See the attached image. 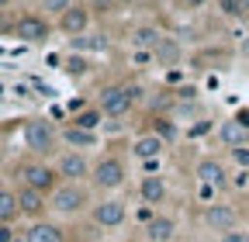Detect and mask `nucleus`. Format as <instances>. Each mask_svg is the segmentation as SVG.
<instances>
[{"label":"nucleus","instance_id":"f257e3e1","mask_svg":"<svg viewBox=\"0 0 249 242\" xmlns=\"http://www.w3.org/2000/svg\"><path fill=\"white\" fill-rule=\"evenodd\" d=\"M59 138H62V132H55L52 121H45V118L24 121V145L31 149V156H38V159L59 156Z\"/></svg>","mask_w":249,"mask_h":242},{"label":"nucleus","instance_id":"f03ea898","mask_svg":"<svg viewBox=\"0 0 249 242\" xmlns=\"http://www.w3.org/2000/svg\"><path fill=\"white\" fill-rule=\"evenodd\" d=\"M18 176H21V184H28V187H35V190H42V194H52L62 180H59V170H55V163H45V159H24L21 166H18Z\"/></svg>","mask_w":249,"mask_h":242},{"label":"nucleus","instance_id":"7ed1b4c3","mask_svg":"<svg viewBox=\"0 0 249 242\" xmlns=\"http://www.w3.org/2000/svg\"><path fill=\"white\" fill-rule=\"evenodd\" d=\"M90 204V194H87V187L83 184H62L49 194V211H55V215H66V218H73V215H80V211Z\"/></svg>","mask_w":249,"mask_h":242},{"label":"nucleus","instance_id":"20e7f679","mask_svg":"<svg viewBox=\"0 0 249 242\" xmlns=\"http://www.w3.org/2000/svg\"><path fill=\"white\" fill-rule=\"evenodd\" d=\"M139 101V86H124V83H114V86H104L101 90V111L107 118H121V114H128L132 104Z\"/></svg>","mask_w":249,"mask_h":242},{"label":"nucleus","instance_id":"39448f33","mask_svg":"<svg viewBox=\"0 0 249 242\" xmlns=\"http://www.w3.org/2000/svg\"><path fill=\"white\" fill-rule=\"evenodd\" d=\"M55 170H59V180H66V184H83L93 173V163L83 156V149H66L55 156Z\"/></svg>","mask_w":249,"mask_h":242},{"label":"nucleus","instance_id":"423d86ee","mask_svg":"<svg viewBox=\"0 0 249 242\" xmlns=\"http://www.w3.org/2000/svg\"><path fill=\"white\" fill-rule=\"evenodd\" d=\"M124 176H128V170H124V163L118 156H101L97 163H93V173H90V180H93L97 190H118L124 184Z\"/></svg>","mask_w":249,"mask_h":242},{"label":"nucleus","instance_id":"0eeeda50","mask_svg":"<svg viewBox=\"0 0 249 242\" xmlns=\"http://www.w3.org/2000/svg\"><path fill=\"white\" fill-rule=\"evenodd\" d=\"M90 218H93V225H101V228H121L124 218H128V207H124L121 197H107V201L90 207Z\"/></svg>","mask_w":249,"mask_h":242},{"label":"nucleus","instance_id":"6e6552de","mask_svg":"<svg viewBox=\"0 0 249 242\" xmlns=\"http://www.w3.org/2000/svg\"><path fill=\"white\" fill-rule=\"evenodd\" d=\"M204 225L211 232H218V235H225V232L239 228V211L232 204H225V201H211L204 207Z\"/></svg>","mask_w":249,"mask_h":242},{"label":"nucleus","instance_id":"1a4fd4ad","mask_svg":"<svg viewBox=\"0 0 249 242\" xmlns=\"http://www.w3.org/2000/svg\"><path fill=\"white\" fill-rule=\"evenodd\" d=\"M18 204H21V215H24V218L38 222L45 211H49V194L28 187V184H18Z\"/></svg>","mask_w":249,"mask_h":242},{"label":"nucleus","instance_id":"9d476101","mask_svg":"<svg viewBox=\"0 0 249 242\" xmlns=\"http://www.w3.org/2000/svg\"><path fill=\"white\" fill-rule=\"evenodd\" d=\"M14 35H18L21 42H45V38H49V21L38 17V14H24V17H18V24H14Z\"/></svg>","mask_w":249,"mask_h":242},{"label":"nucleus","instance_id":"9b49d317","mask_svg":"<svg viewBox=\"0 0 249 242\" xmlns=\"http://www.w3.org/2000/svg\"><path fill=\"white\" fill-rule=\"evenodd\" d=\"M197 180L204 187H214V190H222V187H229V170H225V163L222 159H201L197 163Z\"/></svg>","mask_w":249,"mask_h":242},{"label":"nucleus","instance_id":"f8f14e48","mask_svg":"<svg viewBox=\"0 0 249 242\" xmlns=\"http://www.w3.org/2000/svg\"><path fill=\"white\" fill-rule=\"evenodd\" d=\"M139 197L145 201V204H163L166 201V180L160 176V173H145L142 180H139Z\"/></svg>","mask_w":249,"mask_h":242},{"label":"nucleus","instance_id":"ddd939ff","mask_svg":"<svg viewBox=\"0 0 249 242\" xmlns=\"http://www.w3.org/2000/svg\"><path fill=\"white\" fill-rule=\"evenodd\" d=\"M87 24H90V11H87V7H76V4H73L70 11L59 14V28H62L70 38H73V35H83Z\"/></svg>","mask_w":249,"mask_h":242},{"label":"nucleus","instance_id":"4468645a","mask_svg":"<svg viewBox=\"0 0 249 242\" xmlns=\"http://www.w3.org/2000/svg\"><path fill=\"white\" fill-rule=\"evenodd\" d=\"M218 142H222L225 149H239V145H249V128L239 125V121H222L218 125Z\"/></svg>","mask_w":249,"mask_h":242},{"label":"nucleus","instance_id":"2eb2a0df","mask_svg":"<svg viewBox=\"0 0 249 242\" xmlns=\"http://www.w3.org/2000/svg\"><path fill=\"white\" fill-rule=\"evenodd\" d=\"M173 235H177V222L170 215H156L145 225V242H173Z\"/></svg>","mask_w":249,"mask_h":242},{"label":"nucleus","instance_id":"dca6fc26","mask_svg":"<svg viewBox=\"0 0 249 242\" xmlns=\"http://www.w3.org/2000/svg\"><path fill=\"white\" fill-rule=\"evenodd\" d=\"M24 239H28V242H66V235H62V228H59V225H52V222H42V218L28 225Z\"/></svg>","mask_w":249,"mask_h":242},{"label":"nucleus","instance_id":"f3484780","mask_svg":"<svg viewBox=\"0 0 249 242\" xmlns=\"http://www.w3.org/2000/svg\"><path fill=\"white\" fill-rule=\"evenodd\" d=\"M163 145H166V142L156 135V132H152V135H139V138L132 142V156H135V159H160Z\"/></svg>","mask_w":249,"mask_h":242},{"label":"nucleus","instance_id":"a211bd4d","mask_svg":"<svg viewBox=\"0 0 249 242\" xmlns=\"http://www.w3.org/2000/svg\"><path fill=\"white\" fill-rule=\"evenodd\" d=\"M21 218V204H18V190L0 187V225H14Z\"/></svg>","mask_w":249,"mask_h":242},{"label":"nucleus","instance_id":"6ab92c4d","mask_svg":"<svg viewBox=\"0 0 249 242\" xmlns=\"http://www.w3.org/2000/svg\"><path fill=\"white\" fill-rule=\"evenodd\" d=\"M62 142H66L70 149H93V145H97V132H87V128L70 125L66 132H62Z\"/></svg>","mask_w":249,"mask_h":242},{"label":"nucleus","instance_id":"aec40b11","mask_svg":"<svg viewBox=\"0 0 249 242\" xmlns=\"http://www.w3.org/2000/svg\"><path fill=\"white\" fill-rule=\"evenodd\" d=\"M101 114H104L101 107L76 111V114H73V125H76V128H87V132H97V128H101Z\"/></svg>","mask_w":249,"mask_h":242},{"label":"nucleus","instance_id":"412c9836","mask_svg":"<svg viewBox=\"0 0 249 242\" xmlns=\"http://www.w3.org/2000/svg\"><path fill=\"white\" fill-rule=\"evenodd\" d=\"M163 38H160V32L156 28H135L132 32V45H139V49H156Z\"/></svg>","mask_w":249,"mask_h":242},{"label":"nucleus","instance_id":"4be33fe9","mask_svg":"<svg viewBox=\"0 0 249 242\" xmlns=\"http://www.w3.org/2000/svg\"><path fill=\"white\" fill-rule=\"evenodd\" d=\"M70 42H73V49H90V52H104L107 49L104 35H73Z\"/></svg>","mask_w":249,"mask_h":242},{"label":"nucleus","instance_id":"5701e85b","mask_svg":"<svg viewBox=\"0 0 249 242\" xmlns=\"http://www.w3.org/2000/svg\"><path fill=\"white\" fill-rule=\"evenodd\" d=\"M218 11H222L225 17H249L242 0H218Z\"/></svg>","mask_w":249,"mask_h":242},{"label":"nucleus","instance_id":"b1692460","mask_svg":"<svg viewBox=\"0 0 249 242\" xmlns=\"http://www.w3.org/2000/svg\"><path fill=\"white\" fill-rule=\"evenodd\" d=\"M62 69H66L70 76H83V73H87V59H80V55H70Z\"/></svg>","mask_w":249,"mask_h":242},{"label":"nucleus","instance_id":"393cba45","mask_svg":"<svg viewBox=\"0 0 249 242\" xmlns=\"http://www.w3.org/2000/svg\"><path fill=\"white\" fill-rule=\"evenodd\" d=\"M229 156L239 170H249V145H239V149H229Z\"/></svg>","mask_w":249,"mask_h":242},{"label":"nucleus","instance_id":"a878e982","mask_svg":"<svg viewBox=\"0 0 249 242\" xmlns=\"http://www.w3.org/2000/svg\"><path fill=\"white\" fill-rule=\"evenodd\" d=\"M73 7V0H42V11L45 14H62V11H70Z\"/></svg>","mask_w":249,"mask_h":242},{"label":"nucleus","instance_id":"bb28decb","mask_svg":"<svg viewBox=\"0 0 249 242\" xmlns=\"http://www.w3.org/2000/svg\"><path fill=\"white\" fill-rule=\"evenodd\" d=\"M218 242H249V232L246 228H232V232H225Z\"/></svg>","mask_w":249,"mask_h":242},{"label":"nucleus","instance_id":"cd10ccee","mask_svg":"<svg viewBox=\"0 0 249 242\" xmlns=\"http://www.w3.org/2000/svg\"><path fill=\"white\" fill-rule=\"evenodd\" d=\"M14 239H18L14 225H0V242H14Z\"/></svg>","mask_w":249,"mask_h":242},{"label":"nucleus","instance_id":"c85d7f7f","mask_svg":"<svg viewBox=\"0 0 249 242\" xmlns=\"http://www.w3.org/2000/svg\"><path fill=\"white\" fill-rule=\"evenodd\" d=\"M142 170L145 173H160V159H142Z\"/></svg>","mask_w":249,"mask_h":242},{"label":"nucleus","instance_id":"c756f323","mask_svg":"<svg viewBox=\"0 0 249 242\" xmlns=\"http://www.w3.org/2000/svg\"><path fill=\"white\" fill-rule=\"evenodd\" d=\"M235 121H239V125H246V128H249V111H239V114H235Z\"/></svg>","mask_w":249,"mask_h":242},{"label":"nucleus","instance_id":"7c9ffc66","mask_svg":"<svg viewBox=\"0 0 249 242\" xmlns=\"http://www.w3.org/2000/svg\"><path fill=\"white\" fill-rule=\"evenodd\" d=\"M180 4H183V7H201L204 0H180Z\"/></svg>","mask_w":249,"mask_h":242},{"label":"nucleus","instance_id":"2f4dec72","mask_svg":"<svg viewBox=\"0 0 249 242\" xmlns=\"http://www.w3.org/2000/svg\"><path fill=\"white\" fill-rule=\"evenodd\" d=\"M93 4H97V7H107V4H111V0H93Z\"/></svg>","mask_w":249,"mask_h":242},{"label":"nucleus","instance_id":"473e14b6","mask_svg":"<svg viewBox=\"0 0 249 242\" xmlns=\"http://www.w3.org/2000/svg\"><path fill=\"white\" fill-rule=\"evenodd\" d=\"M183 242H204V239H183Z\"/></svg>","mask_w":249,"mask_h":242},{"label":"nucleus","instance_id":"72a5a7b5","mask_svg":"<svg viewBox=\"0 0 249 242\" xmlns=\"http://www.w3.org/2000/svg\"><path fill=\"white\" fill-rule=\"evenodd\" d=\"M14 242H28V239H24V235H18V239H14Z\"/></svg>","mask_w":249,"mask_h":242},{"label":"nucleus","instance_id":"f704fd0d","mask_svg":"<svg viewBox=\"0 0 249 242\" xmlns=\"http://www.w3.org/2000/svg\"><path fill=\"white\" fill-rule=\"evenodd\" d=\"M242 4H246V14H249V0H242Z\"/></svg>","mask_w":249,"mask_h":242},{"label":"nucleus","instance_id":"c9c22d12","mask_svg":"<svg viewBox=\"0 0 249 242\" xmlns=\"http://www.w3.org/2000/svg\"><path fill=\"white\" fill-rule=\"evenodd\" d=\"M0 166H4V153H0Z\"/></svg>","mask_w":249,"mask_h":242},{"label":"nucleus","instance_id":"e433bc0d","mask_svg":"<svg viewBox=\"0 0 249 242\" xmlns=\"http://www.w3.org/2000/svg\"><path fill=\"white\" fill-rule=\"evenodd\" d=\"M0 97H4V86H0Z\"/></svg>","mask_w":249,"mask_h":242},{"label":"nucleus","instance_id":"4c0bfd02","mask_svg":"<svg viewBox=\"0 0 249 242\" xmlns=\"http://www.w3.org/2000/svg\"><path fill=\"white\" fill-rule=\"evenodd\" d=\"M4 4H7V0H0V7H4Z\"/></svg>","mask_w":249,"mask_h":242}]
</instances>
